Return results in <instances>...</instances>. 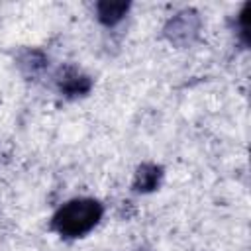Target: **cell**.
<instances>
[{
	"instance_id": "1",
	"label": "cell",
	"mask_w": 251,
	"mask_h": 251,
	"mask_svg": "<svg viewBox=\"0 0 251 251\" xmlns=\"http://www.w3.org/2000/svg\"><path fill=\"white\" fill-rule=\"evenodd\" d=\"M104 206L96 198H71L61 204L53 218L51 229L65 239H78L88 235L102 220Z\"/></svg>"
},
{
	"instance_id": "6",
	"label": "cell",
	"mask_w": 251,
	"mask_h": 251,
	"mask_svg": "<svg viewBox=\"0 0 251 251\" xmlns=\"http://www.w3.org/2000/svg\"><path fill=\"white\" fill-rule=\"evenodd\" d=\"M249 22H251V4L247 2L241 12L235 16V24H237V35L243 41V45L249 43Z\"/></svg>"
},
{
	"instance_id": "3",
	"label": "cell",
	"mask_w": 251,
	"mask_h": 251,
	"mask_svg": "<svg viewBox=\"0 0 251 251\" xmlns=\"http://www.w3.org/2000/svg\"><path fill=\"white\" fill-rule=\"evenodd\" d=\"M59 90L65 92L67 96L86 94L90 90V78L86 75H82L80 71H76V69H69L59 78Z\"/></svg>"
},
{
	"instance_id": "5",
	"label": "cell",
	"mask_w": 251,
	"mask_h": 251,
	"mask_svg": "<svg viewBox=\"0 0 251 251\" xmlns=\"http://www.w3.org/2000/svg\"><path fill=\"white\" fill-rule=\"evenodd\" d=\"M163 178V173H161V167L149 163V165H141L139 171L135 173V180H133V188L137 192H151L159 186Z\"/></svg>"
},
{
	"instance_id": "2",
	"label": "cell",
	"mask_w": 251,
	"mask_h": 251,
	"mask_svg": "<svg viewBox=\"0 0 251 251\" xmlns=\"http://www.w3.org/2000/svg\"><path fill=\"white\" fill-rule=\"evenodd\" d=\"M198 27H200V20L194 12H180L176 14V18H173L169 22V27H167V33L171 37V41L175 43H190V39L198 33Z\"/></svg>"
},
{
	"instance_id": "4",
	"label": "cell",
	"mask_w": 251,
	"mask_h": 251,
	"mask_svg": "<svg viewBox=\"0 0 251 251\" xmlns=\"http://www.w3.org/2000/svg\"><path fill=\"white\" fill-rule=\"evenodd\" d=\"M127 10H129L127 2H100L96 4V18L102 25L112 27L126 18Z\"/></svg>"
}]
</instances>
